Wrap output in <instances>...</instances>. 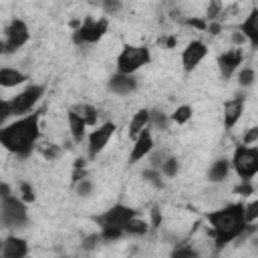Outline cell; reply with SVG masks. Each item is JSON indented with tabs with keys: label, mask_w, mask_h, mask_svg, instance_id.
<instances>
[{
	"label": "cell",
	"mask_w": 258,
	"mask_h": 258,
	"mask_svg": "<svg viewBox=\"0 0 258 258\" xmlns=\"http://www.w3.org/2000/svg\"><path fill=\"white\" fill-rule=\"evenodd\" d=\"M208 222L212 226L210 236L216 240V248L222 250L230 242L246 238L256 232L254 224L244 222V204H230L226 208L214 210L208 214Z\"/></svg>",
	"instance_id": "6da1fadb"
},
{
	"label": "cell",
	"mask_w": 258,
	"mask_h": 258,
	"mask_svg": "<svg viewBox=\"0 0 258 258\" xmlns=\"http://www.w3.org/2000/svg\"><path fill=\"white\" fill-rule=\"evenodd\" d=\"M40 139V113H28L24 117H16V121L6 123L0 129V145L18 155L28 157Z\"/></svg>",
	"instance_id": "7a4b0ae2"
},
{
	"label": "cell",
	"mask_w": 258,
	"mask_h": 258,
	"mask_svg": "<svg viewBox=\"0 0 258 258\" xmlns=\"http://www.w3.org/2000/svg\"><path fill=\"white\" fill-rule=\"evenodd\" d=\"M151 62V52L145 44H125L117 54L115 67L121 75H135L139 69Z\"/></svg>",
	"instance_id": "3957f363"
},
{
	"label": "cell",
	"mask_w": 258,
	"mask_h": 258,
	"mask_svg": "<svg viewBox=\"0 0 258 258\" xmlns=\"http://www.w3.org/2000/svg\"><path fill=\"white\" fill-rule=\"evenodd\" d=\"M230 167L240 177V181H252V177L258 173V147H248L242 143L236 145Z\"/></svg>",
	"instance_id": "277c9868"
},
{
	"label": "cell",
	"mask_w": 258,
	"mask_h": 258,
	"mask_svg": "<svg viewBox=\"0 0 258 258\" xmlns=\"http://www.w3.org/2000/svg\"><path fill=\"white\" fill-rule=\"evenodd\" d=\"M109 30V18L107 16H85L83 22L73 30V42L75 44H95L99 42Z\"/></svg>",
	"instance_id": "5b68a950"
},
{
	"label": "cell",
	"mask_w": 258,
	"mask_h": 258,
	"mask_svg": "<svg viewBox=\"0 0 258 258\" xmlns=\"http://www.w3.org/2000/svg\"><path fill=\"white\" fill-rule=\"evenodd\" d=\"M28 222L26 204L18 196H10L0 200V224L6 228H22Z\"/></svg>",
	"instance_id": "8992f818"
},
{
	"label": "cell",
	"mask_w": 258,
	"mask_h": 258,
	"mask_svg": "<svg viewBox=\"0 0 258 258\" xmlns=\"http://www.w3.org/2000/svg\"><path fill=\"white\" fill-rule=\"evenodd\" d=\"M44 95V87L42 85H28L26 89H22L20 93H16L14 97L8 99V107H10V113L14 117H24L28 115L36 103L42 99Z\"/></svg>",
	"instance_id": "52a82bcc"
},
{
	"label": "cell",
	"mask_w": 258,
	"mask_h": 258,
	"mask_svg": "<svg viewBox=\"0 0 258 258\" xmlns=\"http://www.w3.org/2000/svg\"><path fill=\"white\" fill-rule=\"evenodd\" d=\"M30 40V30H28V24L22 20V18H12L6 28H4V54H10V52H16L18 48H22L26 42Z\"/></svg>",
	"instance_id": "ba28073f"
},
{
	"label": "cell",
	"mask_w": 258,
	"mask_h": 258,
	"mask_svg": "<svg viewBox=\"0 0 258 258\" xmlns=\"http://www.w3.org/2000/svg\"><path fill=\"white\" fill-rule=\"evenodd\" d=\"M115 129L117 125L113 121H105V123H99L89 135H87V151H89V157L95 159L111 141V137L115 135Z\"/></svg>",
	"instance_id": "9c48e42d"
},
{
	"label": "cell",
	"mask_w": 258,
	"mask_h": 258,
	"mask_svg": "<svg viewBox=\"0 0 258 258\" xmlns=\"http://www.w3.org/2000/svg\"><path fill=\"white\" fill-rule=\"evenodd\" d=\"M137 212L125 204H115L109 210H105L101 216H97V224L101 228H125L131 218H135Z\"/></svg>",
	"instance_id": "30bf717a"
},
{
	"label": "cell",
	"mask_w": 258,
	"mask_h": 258,
	"mask_svg": "<svg viewBox=\"0 0 258 258\" xmlns=\"http://www.w3.org/2000/svg\"><path fill=\"white\" fill-rule=\"evenodd\" d=\"M208 44L204 40H191L185 44L183 52H181V67L185 73H191L200 67V62L208 56Z\"/></svg>",
	"instance_id": "8fae6325"
},
{
	"label": "cell",
	"mask_w": 258,
	"mask_h": 258,
	"mask_svg": "<svg viewBox=\"0 0 258 258\" xmlns=\"http://www.w3.org/2000/svg\"><path fill=\"white\" fill-rule=\"evenodd\" d=\"M244 62V50L242 48H228L218 56V69L224 79H230Z\"/></svg>",
	"instance_id": "7c38bea8"
},
{
	"label": "cell",
	"mask_w": 258,
	"mask_h": 258,
	"mask_svg": "<svg viewBox=\"0 0 258 258\" xmlns=\"http://www.w3.org/2000/svg\"><path fill=\"white\" fill-rule=\"evenodd\" d=\"M153 149H155L153 131L145 129L137 139H133V147H131V153H129V163H137V161L145 159Z\"/></svg>",
	"instance_id": "4fadbf2b"
},
{
	"label": "cell",
	"mask_w": 258,
	"mask_h": 258,
	"mask_svg": "<svg viewBox=\"0 0 258 258\" xmlns=\"http://www.w3.org/2000/svg\"><path fill=\"white\" fill-rule=\"evenodd\" d=\"M28 242L20 236H6L0 240V258H26Z\"/></svg>",
	"instance_id": "5bb4252c"
},
{
	"label": "cell",
	"mask_w": 258,
	"mask_h": 258,
	"mask_svg": "<svg viewBox=\"0 0 258 258\" xmlns=\"http://www.w3.org/2000/svg\"><path fill=\"white\" fill-rule=\"evenodd\" d=\"M244 105H246V99L244 95H238V97H232L224 103V113H222V119H224V127L226 129H232L236 127V123L242 119L244 115Z\"/></svg>",
	"instance_id": "9a60e30c"
},
{
	"label": "cell",
	"mask_w": 258,
	"mask_h": 258,
	"mask_svg": "<svg viewBox=\"0 0 258 258\" xmlns=\"http://www.w3.org/2000/svg\"><path fill=\"white\" fill-rule=\"evenodd\" d=\"M107 87H109V91H111L113 95L127 97V95H131V93L137 91L139 83H137L135 75H121V73H115V75L109 79Z\"/></svg>",
	"instance_id": "2e32d148"
},
{
	"label": "cell",
	"mask_w": 258,
	"mask_h": 258,
	"mask_svg": "<svg viewBox=\"0 0 258 258\" xmlns=\"http://www.w3.org/2000/svg\"><path fill=\"white\" fill-rule=\"evenodd\" d=\"M238 30H240L242 36L250 42L252 48L258 46V10H256V8L240 22V28H238Z\"/></svg>",
	"instance_id": "e0dca14e"
},
{
	"label": "cell",
	"mask_w": 258,
	"mask_h": 258,
	"mask_svg": "<svg viewBox=\"0 0 258 258\" xmlns=\"http://www.w3.org/2000/svg\"><path fill=\"white\" fill-rule=\"evenodd\" d=\"M145 129H149V109H139L137 113H133L129 127H127V135L129 139H137Z\"/></svg>",
	"instance_id": "ac0fdd59"
},
{
	"label": "cell",
	"mask_w": 258,
	"mask_h": 258,
	"mask_svg": "<svg viewBox=\"0 0 258 258\" xmlns=\"http://www.w3.org/2000/svg\"><path fill=\"white\" fill-rule=\"evenodd\" d=\"M26 75L20 69L14 67H2L0 69V87L2 89H12V87H20L26 83Z\"/></svg>",
	"instance_id": "d6986e66"
},
{
	"label": "cell",
	"mask_w": 258,
	"mask_h": 258,
	"mask_svg": "<svg viewBox=\"0 0 258 258\" xmlns=\"http://www.w3.org/2000/svg\"><path fill=\"white\" fill-rule=\"evenodd\" d=\"M67 123H69L71 139H73L75 143H83V141L87 139V125L83 123V119H81L73 109L67 111Z\"/></svg>",
	"instance_id": "ffe728a7"
},
{
	"label": "cell",
	"mask_w": 258,
	"mask_h": 258,
	"mask_svg": "<svg viewBox=\"0 0 258 258\" xmlns=\"http://www.w3.org/2000/svg\"><path fill=\"white\" fill-rule=\"evenodd\" d=\"M230 171H232V167H230V159L220 157V159L212 161V165H210V169H208V179H210L212 183L226 181L228 175H230Z\"/></svg>",
	"instance_id": "44dd1931"
},
{
	"label": "cell",
	"mask_w": 258,
	"mask_h": 258,
	"mask_svg": "<svg viewBox=\"0 0 258 258\" xmlns=\"http://www.w3.org/2000/svg\"><path fill=\"white\" fill-rule=\"evenodd\" d=\"M73 111L83 119V123H85L87 127H97V125H99V111H97L95 105H91V103H81V105L73 107Z\"/></svg>",
	"instance_id": "7402d4cb"
},
{
	"label": "cell",
	"mask_w": 258,
	"mask_h": 258,
	"mask_svg": "<svg viewBox=\"0 0 258 258\" xmlns=\"http://www.w3.org/2000/svg\"><path fill=\"white\" fill-rule=\"evenodd\" d=\"M123 232H125V236H145L149 232V222L147 220H141L139 216H135L123 228Z\"/></svg>",
	"instance_id": "603a6c76"
},
{
	"label": "cell",
	"mask_w": 258,
	"mask_h": 258,
	"mask_svg": "<svg viewBox=\"0 0 258 258\" xmlns=\"http://www.w3.org/2000/svg\"><path fill=\"white\" fill-rule=\"evenodd\" d=\"M191 117H194V109L189 105H177L169 115V121H173L175 125H185Z\"/></svg>",
	"instance_id": "cb8c5ba5"
},
{
	"label": "cell",
	"mask_w": 258,
	"mask_h": 258,
	"mask_svg": "<svg viewBox=\"0 0 258 258\" xmlns=\"http://www.w3.org/2000/svg\"><path fill=\"white\" fill-rule=\"evenodd\" d=\"M222 16H224V4L220 0H212L208 4V10H206V22H222Z\"/></svg>",
	"instance_id": "d4e9b609"
},
{
	"label": "cell",
	"mask_w": 258,
	"mask_h": 258,
	"mask_svg": "<svg viewBox=\"0 0 258 258\" xmlns=\"http://www.w3.org/2000/svg\"><path fill=\"white\" fill-rule=\"evenodd\" d=\"M254 81H256L254 67H242V69H238V85L242 89H250L254 85Z\"/></svg>",
	"instance_id": "484cf974"
},
{
	"label": "cell",
	"mask_w": 258,
	"mask_h": 258,
	"mask_svg": "<svg viewBox=\"0 0 258 258\" xmlns=\"http://www.w3.org/2000/svg\"><path fill=\"white\" fill-rule=\"evenodd\" d=\"M177 171H179V161H177V157L167 155L165 161L159 165V173H161L163 177H175Z\"/></svg>",
	"instance_id": "4316f807"
},
{
	"label": "cell",
	"mask_w": 258,
	"mask_h": 258,
	"mask_svg": "<svg viewBox=\"0 0 258 258\" xmlns=\"http://www.w3.org/2000/svg\"><path fill=\"white\" fill-rule=\"evenodd\" d=\"M36 149H38V153H40L46 161H54V159H58L60 153H62L56 143H42V145H36Z\"/></svg>",
	"instance_id": "83f0119b"
},
{
	"label": "cell",
	"mask_w": 258,
	"mask_h": 258,
	"mask_svg": "<svg viewBox=\"0 0 258 258\" xmlns=\"http://www.w3.org/2000/svg\"><path fill=\"white\" fill-rule=\"evenodd\" d=\"M141 175H143V179H145L149 185H153L155 189H161V187H163V175L159 173V169L147 167V169L141 171Z\"/></svg>",
	"instance_id": "f1b7e54d"
},
{
	"label": "cell",
	"mask_w": 258,
	"mask_h": 258,
	"mask_svg": "<svg viewBox=\"0 0 258 258\" xmlns=\"http://www.w3.org/2000/svg\"><path fill=\"white\" fill-rule=\"evenodd\" d=\"M18 198L28 206V204H32L34 200H36V189L32 187V183H28V181H20L18 183Z\"/></svg>",
	"instance_id": "f546056e"
},
{
	"label": "cell",
	"mask_w": 258,
	"mask_h": 258,
	"mask_svg": "<svg viewBox=\"0 0 258 258\" xmlns=\"http://www.w3.org/2000/svg\"><path fill=\"white\" fill-rule=\"evenodd\" d=\"M167 127V115L161 111H149V129H165Z\"/></svg>",
	"instance_id": "4dcf8cb0"
},
{
	"label": "cell",
	"mask_w": 258,
	"mask_h": 258,
	"mask_svg": "<svg viewBox=\"0 0 258 258\" xmlns=\"http://www.w3.org/2000/svg\"><path fill=\"white\" fill-rule=\"evenodd\" d=\"M171 258H200V252L191 244H179L171 252Z\"/></svg>",
	"instance_id": "1f68e13d"
},
{
	"label": "cell",
	"mask_w": 258,
	"mask_h": 258,
	"mask_svg": "<svg viewBox=\"0 0 258 258\" xmlns=\"http://www.w3.org/2000/svg\"><path fill=\"white\" fill-rule=\"evenodd\" d=\"M93 187H95V185H93V179H89V175L75 183V191H77V196H81V198H89V196L93 194Z\"/></svg>",
	"instance_id": "d6a6232c"
},
{
	"label": "cell",
	"mask_w": 258,
	"mask_h": 258,
	"mask_svg": "<svg viewBox=\"0 0 258 258\" xmlns=\"http://www.w3.org/2000/svg\"><path fill=\"white\" fill-rule=\"evenodd\" d=\"M256 220H258V200H252L250 204L244 206V222L256 224Z\"/></svg>",
	"instance_id": "836d02e7"
},
{
	"label": "cell",
	"mask_w": 258,
	"mask_h": 258,
	"mask_svg": "<svg viewBox=\"0 0 258 258\" xmlns=\"http://www.w3.org/2000/svg\"><path fill=\"white\" fill-rule=\"evenodd\" d=\"M99 236H101V240H103V242H115V240L123 238V236H125V232H123L121 228H101Z\"/></svg>",
	"instance_id": "e575fe53"
},
{
	"label": "cell",
	"mask_w": 258,
	"mask_h": 258,
	"mask_svg": "<svg viewBox=\"0 0 258 258\" xmlns=\"http://www.w3.org/2000/svg\"><path fill=\"white\" fill-rule=\"evenodd\" d=\"M101 8H103L105 16L109 18V16H113V14L123 10V2H119V0H105V2H101Z\"/></svg>",
	"instance_id": "d590c367"
},
{
	"label": "cell",
	"mask_w": 258,
	"mask_h": 258,
	"mask_svg": "<svg viewBox=\"0 0 258 258\" xmlns=\"http://www.w3.org/2000/svg\"><path fill=\"white\" fill-rule=\"evenodd\" d=\"M183 24L191 26V28H196L200 32H206V28H208V22H206L204 16H187V18H183Z\"/></svg>",
	"instance_id": "8d00e7d4"
},
{
	"label": "cell",
	"mask_w": 258,
	"mask_h": 258,
	"mask_svg": "<svg viewBox=\"0 0 258 258\" xmlns=\"http://www.w3.org/2000/svg\"><path fill=\"white\" fill-rule=\"evenodd\" d=\"M256 143H258V129H256V127H250V129L244 133V137H242V145L256 147Z\"/></svg>",
	"instance_id": "74e56055"
},
{
	"label": "cell",
	"mask_w": 258,
	"mask_h": 258,
	"mask_svg": "<svg viewBox=\"0 0 258 258\" xmlns=\"http://www.w3.org/2000/svg\"><path fill=\"white\" fill-rule=\"evenodd\" d=\"M165 157H167V155H165L163 151H155V149H153V151L147 155V159H149V167H153V169H159V165L165 161Z\"/></svg>",
	"instance_id": "f35d334b"
},
{
	"label": "cell",
	"mask_w": 258,
	"mask_h": 258,
	"mask_svg": "<svg viewBox=\"0 0 258 258\" xmlns=\"http://www.w3.org/2000/svg\"><path fill=\"white\" fill-rule=\"evenodd\" d=\"M99 242H103L101 236H99V234H91V236H87V238L81 242V248L89 252V250H95V248L99 246Z\"/></svg>",
	"instance_id": "ab89813d"
},
{
	"label": "cell",
	"mask_w": 258,
	"mask_h": 258,
	"mask_svg": "<svg viewBox=\"0 0 258 258\" xmlns=\"http://www.w3.org/2000/svg\"><path fill=\"white\" fill-rule=\"evenodd\" d=\"M8 117H12L10 107H8V99H0V129L6 125Z\"/></svg>",
	"instance_id": "60d3db41"
},
{
	"label": "cell",
	"mask_w": 258,
	"mask_h": 258,
	"mask_svg": "<svg viewBox=\"0 0 258 258\" xmlns=\"http://www.w3.org/2000/svg\"><path fill=\"white\" fill-rule=\"evenodd\" d=\"M236 194H240L242 198H246V196H252V194H254V185H252L250 181H242V183L236 187Z\"/></svg>",
	"instance_id": "b9f144b4"
},
{
	"label": "cell",
	"mask_w": 258,
	"mask_h": 258,
	"mask_svg": "<svg viewBox=\"0 0 258 258\" xmlns=\"http://www.w3.org/2000/svg\"><path fill=\"white\" fill-rule=\"evenodd\" d=\"M224 30V22H208V28H206V32L210 34V36H218L220 32Z\"/></svg>",
	"instance_id": "7bdbcfd3"
},
{
	"label": "cell",
	"mask_w": 258,
	"mask_h": 258,
	"mask_svg": "<svg viewBox=\"0 0 258 258\" xmlns=\"http://www.w3.org/2000/svg\"><path fill=\"white\" fill-rule=\"evenodd\" d=\"M246 42H248V40L242 36L240 30H234V32H232V46H234V48H242V44H246Z\"/></svg>",
	"instance_id": "ee69618b"
},
{
	"label": "cell",
	"mask_w": 258,
	"mask_h": 258,
	"mask_svg": "<svg viewBox=\"0 0 258 258\" xmlns=\"http://www.w3.org/2000/svg\"><path fill=\"white\" fill-rule=\"evenodd\" d=\"M159 224H161V210L159 208H153L151 210V228H159Z\"/></svg>",
	"instance_id": "f6af8a7d"
},
{
	"label": "cell",
	"mask_w": 258,
	"mask_h": 258,
	"mask_svg": "<svg viewBox=\"0 0 258 258\" xmlns=\"http://www.w3.org/2000/svg\"><path fill=\"white\" fill-rule=\"evenodd\" d=\"M161 44H163L165 48H173V46L177 44V34H169V36H163V38H161Z\"/></svg>",
	"instance_id": "bcb514c9"
},
{
	"label": "cell",
	"mask_w": 258,
	"mask_h": 258,
	"mask_svg": "<svg viewBox=\"0 0 258 258\" xmlns=\"http://www.w3.org/2000/svg\"><path fill=\"white\" fill-rule=\"evenodd\" d=\"M10 196H12V187H10L6 181H0V200L10 198Z\"/></svg>",
	"instance_id": "7dc6e473"
},
{
	"label": "cell",
	"mask_w": 258,
	"mask_h": 258,
	"mask_svg": "<svg viewBox=\"0 0 258 258\" xmlns=\"http://www.w3.org/2000/svg\"><path fill=\"white\" fill-rule=\"evenodd\" d=\"M83 177H87V171L85 169H73V183L81 181Z\"/></svg>",
	"instance_id": "c3c4849f"
}]
</instances>
